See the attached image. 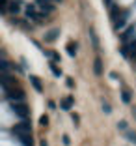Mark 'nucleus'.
Here are the masks:
<instances>
[{"instance_id": "f257e3e1", "label": "nucleus", "mask_w": 136, "mask_h": 146, "mask_svg": "<svg viewBox=\"0 0 136 146\" xmlns=\"http://www.w3.org/2000/svg\"><path fill=\"white\" fill-rule=\"evenodd\" d=\"M13 135H15L24 146H30V142H32L30 141V125H28V122H21V124L15 125V127H13Z\"/></svg>"}, {"instance_id": "f03ea898", "label": "nucleus", "mask_w": 136, "mask_h": 146, "mask_svg": "<svg viewBox=\"0 0 136 146\" xmlns=\"http://www.w3.org/2000/svg\"><path fill=\"white\" fill-rule=\"evenodd\" d=\"M11 111L15 112L19 118H22V122H26V118H28V114H30V109L26 107L24 103H11Z\"/></svg>"}, {"instance_id": "7ed1b4c3", "label": "nucleus", "mask_w": 136, "mask_h": 146, "mask_svg": "<svg viewBox=\"0 0 136 146\" xmlns=\"http://www.w3.org/2000/svg\"><path fill=\"white\" fill-rule=\"evenodd\" d=\"M37 8L43 9L45 13H51L52 9H54V6L51 4V0H37Z\"/></svg>"}, {"instance_id": "20e7f679", "label": "nucleus", "mask_w": 136, "mask_h": 146, "mask_svg": "<svg viewBox=\"0 0 136 146\" xmlns=\"http://www.w3.org/2000/svg\"><path fill=\"white\" fill-rule=\"evenodd\" d=\"M30 82L34 84V88H35L37 92H41V90H43V84H41V81H39V79L35 77V75H30Z\"/></svg>"}, {"instance_id": "39448f33", "label": "nucleus", "mask_w": 136, "mask_h": 146, "mask_svg": "<svg viewBox=\"0 0 136 146\" xmlns=\"http://www.w3.org/2000/svg\"><path fill=\"white\" fill-rule=\"evenodd\" d=\"M93 71H95V75H101V73H102V62H101V58H95Z\"/></svg>"}, {"instance_id": "423d86ee", "label": "nucleus", "mask_w": 136, "mask_h": 146, "mask_svg": "<svg viewBox=\"0 0 136 146\" xmlns=\"http://www.w3.org/2000/svg\"><path fill=\"white\" fill-rule=\"evenodd\" d=\"M73 101H75V99H73L71 96H69V98H64V101H62V109H65V111H69V109L73 107Z\"/></svg>"}, {"instance_id": "0eeeda50", "label": "nucleus", "mask_w": 136, "mask_h": 146, "mask_svg": "<svg viewBox=\"0 0 136 146\" xmlns=\"http://www.w3.org/2000/svg\"><path fill=\"white\" fill-rule=\"evenodd\" d=\"M89 38H91V41H93V47H95V49H99V39H97V34H95L93 28L89 30Z\"/></svg>"}, {"instance_id": "6e6552de", "label": "nucleus", "mask_w": 136, "mask_h": 146, "mask_svg": "<svg viewBox=\"0 0 136 146\" xmlns=\"http://www.w3.org/2000/svg\"><path fill=\"white\" fill-rule=\"evenodd\" d=\"M58 34H60L58 30H51V32H49L47 36H45V39H47V41H54V39L58 38Z\"/></svg>"}, {"instance_id": "1a4fd4ad", "label": "nucleus", "mask_w": 136, "mask_h": 146, "mask_svg": "<svg viewBox=\"0 0 136 146\" xmlns=\"http://www.w3.org/2000/svg\"><path fill=\"white\" fill-rule=\"evenodd\" d=\"M121 99H123V103H131V92L123 90L121 92Z\"/></svg>"}, {"instance_id": "9d476101", "label": "nucleus", "mask_w": 136, "mask_h": 146, "mask_svg": "<svg viewBox=\"0 0 136 146\" xmlns=\"http://www.w3.org/2000/svg\"><path fill=\"white\" fill-rule=\"evenodd\" d=\"M125 135H127V139L131 142H134V144H136V131H129V129H127V131H125Z\"/></svg>"}, {"instance_id": "9b49d317", "label": "nucleus", "mask_w": 136, "mask_h": 146, "mask_svg": "<svg viewBox=\"0 0 136 146\" xmlns=\"http://www.w3.org/2000/svg\"><path fill=\"white\" fill-rule=\"evenodd\" d=\"M67 52L71 56H75V52H77V45H75V43H67Z\"/></svg>"}, {"instance_id": "f8f14e48", "label": "nucleus", "mask_w": 136, "mask_h": 146, "mask_svg": "<svg viewBox=\"0 0 136 146\" xmlns=\"http://www.w3.org/2000/svg\"><path fill=\"white\" fill-rule=\"evenodd\" d=\"M51 69H52V73H54L56 77H60V75H62V71H60V69H58V68H56V66H54V64H51Z\"/></svg>"}, {"instance_id": "ddd939ff", "label": "nucleus", "mask_w": 136, "mask_h": 146, "mask_svg": "<svg viewBox=\"0 0 136 146\" xmlns=\"http://www.w3.org/2000/svg\"><path fill=\"white\" fill-rule=\"evenodd\" d=\"M118 127L121 129V131H127V122H119V124H118Z\"/></svg>"}, {"instance_id": "4468645a", "label": "nucleus", "mask_w": 136, "mask_h": 146, "mask_svg": "<svg viewBox=\"0 0 136 146\" xmlns=\"http://www.w3.org/2000/svg\"><path fill=\"white\" fill-rule=\"evenodd\" d=\"M39 124H41V125H47V124H49V118H47V116H41V120H39Z\"/></svg>"}, {"instance_id": "2eb2a0df", "label": "nucleus", "mask_w": 136, "mask_h": 146, "mask_svg": "<svg viewBox=\"0 0 136 146\" xmlns=\"http://www.w3.org/2000/svg\"><path fill=\"white\" fill-rule=\"evenodd\" d=\"M102 111H104V112H110L112 109H110V105H108V103H102Z\"/></svg>"}, {"instance_id": "dca6fc26", "label": "nucleus", "mask_w": 136, "mask_h": 146, "mask_svg": "<svg viewBox=\"0 0 136 146\" xmlns=\"http://www.w3.org/2000/svg\"><path fill=\"white\" fill-rule=\"evenodd\" d=\"M71 118H73V122H75V125H78V114H73Z\"/></svg>"}, {"instance_id": "f3484780", "label": "nucleus", "mask_w": 136, "mask_h": 146, "mask_svg": "<svg viewBox=\"0 0 136 146\" xmlns=\"http://www.w3.org/2000/svg\"><path fill=\"white\" fill-rule=\"evenodd\" d=\"M132 114H134V116H136V107H134V109H132Z\"/></svg>"}]
</instances>
